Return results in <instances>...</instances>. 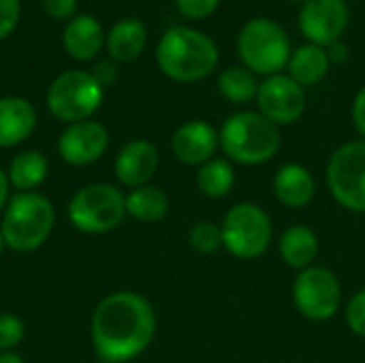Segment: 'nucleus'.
I'll return each instance as SVG.
<instances>
[{
    "mask_svg": "<svg viewBox=\"0 0 365 363\" xmlns=\"http://www.w3.org/2000/svg\"><path fill=\"white\" fill-rule=\"evenodd\" d=\"M96 357L103 363H128L156 336V312L135 291H118L98 302L90 321Z\"/></svg>",
    "mask_w": 365,
    "mask_h": 363,
    "instance_id": "nucleus-1",
    "label": "nucleus"
},
{
    "mask_svg": "<svg viewBox=\"0 0 365 363\" xmlns=\"http://www.w3.org/2000/svg\"><path fill=\"white\" fill-rule=\"evenodd\" d=\"M218 58L220 53L214 39L186 26L169 28L156 47L160 71L180 83H195L210 77Z\"/></svg>",
    "mask_w": 365,
    "mask_h": 363,
    "instance_id": "nucleus-2",
    "label": "nucleus"
},
{
    "mask_svg": "<svg viewBox=\"0 0 365 363\" xmlns=\"http://www.w3.org/2000/svg\"><path fill=\"white\" fill-rule=\"evenodd\" d=\"M220 148L229 160L240 165L269 163L280 150V126L259 111H237L220 128Z\"/></svg>",
    "mask_w": 365,
    "mask_h": 363,
    "instance_id": "nucleus-3",
    "label": "nucleus"
},
{
    "mask_svg": "<svg viewBox=\"0 0 365 363\" xmlns=\"http://www.w3.org/2000/svg\"><path fill=\"white\" fill-rule=\"evenodd\" d=\"M56 225L53 203L41 193H15L2 212L4 244L13 252H32L41 248Z\"/></svg>",
    "mask_w": 365,
    "mask_h": 363,
    "instance_id": "nucleus-4",
    "label": "nucleus"
},
{
    "mask_svg": "<svg viewBox=\"0 0 365 363\" xmlns=\"http://www.w3.org/2000/svg\"><path fill=\"white\" fill-rule=\"evenodd\" d=\"M237 53L242 66L255 75H278L291 58V41L287 30L269 19L255 17L246 21L237 34Z\"/></svg>",
    "mask_w": 365,
    "mask_h": 363,
    "instance_id": "nucleus-5",
    "label": "nucleus"
},
{
    "mask_svg": "<svg viewBox=\"0 0 365 363\" xmlns=\"http://www.w3.org/2000/svg\"><path fill=\"white\" fill-rule=\"evenodd\" d=\"M126 216V195L105 182L81 186L68 201L71 225L88 235H103L122 225Z\"/></svg>",
    "mask_w": 365,
    "mask_h": 363,
    "instance_id": "nucleus-6",
    "label": "nucleus"
},
{
    "mask_svg": "<svg viewBox=\"0 0 365 363\" xmlns=\"http://www.w3.org/2000/svg\"><path fill=\"white\" fill-rule=\"evenodd\" d=\"M222 248H227L237 259H259L272 244L274 225L269 214L250 201L233 205L222 223Z\"/></svg>",
    "mask_w": 365,
    "mask_h": 363,
    "instance_id": "nucleus-7",
    "label": "nucleus"
},
{
    "mask_svg": "<svg viewBox=\"0 0 365 363\" xmlns=\"http://www.w3.org/2000/svg\"><path fill=\"white\" fill-rule=\"evenodd\" d=\"M103 86L88 71H64L47 90V107L60 122H83L103 105Z\"/></svg>",
    "mask_w": 365,
    "mask_h": 363,
    "instance_id": "nucleus-8",
    "label": "nucleus"
},
{
    "mask_svg": "<svg viewBox=\"0 0 365 363\" xmlns=\"http://www.w3.org/2000/svg\"><path fill=\"white\" fill-rule=\"evenodd\" d=\"M327 186L342 208L365 214V139L349 141L331 154Z\"/></svg>",
    "mask_w": 365,
    "mask_h": 363,
    "instance_id": "nucleus-9",
    "label": "nucleus"
},
{
    "mask_svg": "<svg viewBox=\"0 0 365 363\" xmlns=\"http://www.w3.org/2000/svg\"><path fill=\"white\" fill-rule=\"evenodd\" d=\"M293 304L308 321H329L342 304V287L338 276L323 265L302 270L293 282Z\"/></svg>",
    "mask_w": 365,
    "mask_h": 363,
    "instance_id": "nucleus-10",
    "label": "nucleus"
},
{
    "mask_svg": "<svg viewBox=\"0 0 365 363\" xmlns=\"http://www.w3.org/2000/svg\"><path fill=\"white\" fill-rule=\"evenodd\" d=\"M259 113L272 120L276 126H287L297 122L306 111V92L289 75H272L259 83L257 94Z\"/></svg>",
    "mask_w": 365,
    "mask_h": 363,
    "instance_id": "nucleus-11",
    "label": "nucleus"
},
{
    "mask_svg": "<svg viewBox=\"0 0 365 363\" xmlns=\"http://www.w3.org/2000/svg\"><path fill=\"white\" fill-rule=\"evenodd\" d=\"M302 34L319 47H329L342 39L351 15L346 0H306L299 11Z\"/></svg>",
    "mask_w": 365,
    "mask_h": 363,
    "instance_id": "nucleus-12",
    "label": "nucleus"
},
{
    "mask_svg": "<svg viewBox=\"0 0 365 363\" xmlns=\"http://www.w3.org/2000/svg\"><path fill=\"white\" fill-rule=\"evenodd\" d=\"M109 148V133L101 122L83 120L68 124L58 139V154L66 165L88 167Z\"/></svg>",
    "mask_w": 365,
    "mask_h": 363,
    "instance_id": "nucleus-13",
    "label": "nucleus"
},
{
    "mask_svg": "<svg viewBox=\"0 0 365 363\" xmlns=\"http://www.w3.org/2000/svg\"><path fill=\"white\" fill-rule=\"evenodd\" d=\"M220 145L218 131L205 120H190L182 124L171 137L173 156L190 167H201L214 158Z\"/></svg>",
    "mask_w": 365,
    "mask_h": 363,
    "instance_id": "nucleus-14",
    "label": "nucleus"
},
{
    "mask_svg": "<svg viewBox=\"0 0 365 363\" xmlns=\"http://www.w3.org/2000/svg\"><path fill=\"white\" fill-rule=\"evenodd\" d=\"M158 150L148 139H133L128 141L115 156L113 171L122 186L126 188H139L150 184L158 169Z\"/></svg>",
    "mask_w": 365,
    "mask_h": 363,
    "instance_id": "nucleus-15",
    "label": "nucleus"
},
{
    "mask_svg": "<svg viewBox=\"0 0 365 363\" xmlns=\"http://www.w3.org/2000/svg\"><path fill=\"white\" fill-rule=\"evenodd\" d=\"M36 126V109L19 96L0 98V148L24 143Z\"/></svg>",
    "mask_w": 365,
    "mask_h": 363,
    "instance_id": "nucleus-16",
    "label": "nucleus"
},
{
    "mask_svg": "<svg viewBox=\"0 0 365 363\" xmlns=\"http://www.w3.org/2000/svg\"><path fill=\"white\" fill-rule=\"evenodd\" d=\"M274 195L282 205L297 210V208H306L314 199L317 184L312 173L304 165L287 163L276 171Z\"/></svg>",
    "mask_w": 365,
    "mask_h": 363,
    "instance_id": "nucleus-17",
    "label": "nucleus"
},
{
    "mask_svg": "<svg viewBox=\"0 0 365 363\" xmlns=\"http://www.w3.org/2000/svg\"><path fill=\"white\" fill-rule=\"evenodd\" d=\"M62 43L71 58L92 60L103 47V28L92 15H77L68 21Z\"/></svg>",
    "mask_w": 365,
    "mask_h": 363,
    "instance_id": "nucleus-18",
    "label": "nucleus"
},
{
    "mask_svg": "<svg viewBox=\"0 0 365 363\" xmlns=\"http://www.w3.org/2000/svg\"><path fill=\"white\" fill-rule=\"evenodd\" d=\"M319 255V237L306 225L289 227L280 237V257L293 270H308L312 267Z\"/></svg>",
    "mask_w": 365,
    "mask_h": 363,
    "instance_id": "nucleus-19",
    "label": "nucleus"
},
{
    "mask_svg": "<svg viewBox=\"0 0 365 363\" xmlns=\"http://www.w3.org/2000/svg\"><path fill=\"white\" fill-rule=\"evenodd\" d=\"M287 66H289V77L295 79L302 88H306V86H317L319 81L325 79V75L329 73L331 60L325 47L308 43V45L297 47L291 53Z\"/></svg>",
    "mask_w": 365,
    "mask_h": 363,
    "instance_id": "nucleus-20",
    "label": "nucleus"
},
{
    "mask_svg": "<svg viewBox=\"0 0 365 363\" xmlns=\"http://www.w3.org/2000/svg\"><path fill=\"white\" fill-rule=\"evenodd\" d=\"M145 41H148V32H145L143 21L130 17V19L118 21L111 28L107 36V49L115 62H133L143 51Z\"/></svg>",
    "mask_w": 365,
    "mask_h": 363,
    "instance_id": "nucleus-21",
    "label": "nucleus"
},
{
    "mask_svg": "<svg viewBox=\"0 0 365 363\" xmlns=\"http://www.w3.org/2000/svg\"><path fill=\"white\" fill-rule=\"evenodd\" d=\"M167 212H169V197L158 186L145 184L133 188L126 195V216L135 218L137 223H145V225L158 223L167 216Z\"/></svg>",
    "mask_w": 365,
    "mask_h": 363,
    "instance_id": "nucleus-22",
    "label": "nucleus"
},
{
    "mask_svg": "<svg viewBox=\"0 0 365 363\" xmlns=\"http://www.w3.org/2000/svg\"><path fill=\"white\" fill-rule=\"evenodd\" d=\"M9 182L17 193H32L47 178V158L36 150L19 152L9 165Z\"/></svg>",
    "mask_w": 365,
    "mask_h": 363,
    "instance_id": "nucleus-23",
    "label": "nucleus"
},
{
    "mask_svg": "<svg viewBox=\"0 0 365 363\" xmlns=\"http://www.w3.org/2000/svg\"><path fill=\"white\" fill-rule=\"evenodd\" d=\"M235 184V171L229 158H212L197 171V188L207 199H222Z\"/></svg>",
    "mask_w": 365,
    "mask_h": 363,
    "instance_id": "nucleus-24",
    "label": "nucleus"
},
{
    "mask_svg": "<svg viewBox=\"0 0 365 363\" xmlns=\"http://www.w3.org/2000/svg\"><path fill=\"white\" fill-rule=\"evenodd\" d=\"M218 92L225 101L235 105H246L250 101H257L259 94L257 75L246 66H229L218 77Z\"/></svg>",
    "mask_w": 365,
    "mask_h": 363,
    "instance_id": "nucleus-25",
    "label": "nucleus"
},
{
    "mask_svg": "<svg viewBox=\"0 0 365 363\" xmlns=\"http://www.w3.org/2000/svg\"><path fill=\"white\" fill-rule=\"evenodd\" d=\"M188 244L199 255H214L222 248V231L220 225L210 220H199L188 231Z\"/></svg>",
    "mask_w": 365,
    "mask_h": 363,
    "instance_id": "nucleus-26",
    "label": "nucleus"
},
{
    "mask_svg": "<svg viewBox=\"0 0 365 363\" xmlns=\"http://www.w3.org/2000/svg\"><path fill=\"white\" fill-rule=\"evenodd\" d=\"M26 336V325L15 315H0V353L15 351Z\"/></svg>",
    "mask_w": 365,
    "mask_h": 363,
    "instance_id": "nucleus-27",
    "label": "nucleus"
},
{
    "mask_svg": "<svg viewBox=\"0 0 365 363\" xmlns=\"http://www.w3.org/2000/svg\"><path fill=\"white\" fill-rule=\"evenodd\" d=\"M346 323L353 334L365 338V289L357 291L346 304Z\"/></svg>",
    "mask_w": 365,
    "mask_h": 363,
    "instance_id": "nucleus-28",
    "label": "nucleus"
},
{
    "mask_svg": "<svg viewBox=\"0 0 365 363\" xmlns=\"http://www.w3.org/2000/svg\"><path fill=\"white\" fill-rule=\"evenodd\" d=\"M220 0H175L178 11L188 19H207L216 13Z\"/></svg>",
    "mask_w": 365,
    "mask_h": 363,
    "instance_id": "nucleus-29",
    "label": "nucleus"
},
{
    "mask_svg": "<svg viewBox=\"0 0 365 363\" xmlns=\"http://www.w3.org/2000/svg\"><path fill=\"white\" fill-rule=\"evenodd\" d=\"M19 21V0H0V41L6 39Z\"/></svg>",
    "mask_w": 365,
    "mask_h": 363,
    "instance_id": "nucleus-30",
    "label": "nucleus"
},
{
    "mask_svg": "<svg viewBox=\"0 0 365 363\" xmlns=\"http://www.w3.org/2000/svg\"><path fill=\"white\" fill-rule=\"evenodd\" d=\"M43 6L53 19H68L77 11V0H43Z\"/></svg>",
    "mask_w": 365,
    "mask_h": 363,
    "instance_id": "nucleus-31",
    "label": "nucleus"
},
{
    "mask_svg": "<svg viewBox=\"0 0 365 363\" xmlns=\"http://www.w3.org/2000/svg\"><path fill=\"white\" fill-rule=\"evenodd\" d=\"M90 73H92V77H94L103 88H107V86H111V83L115 81V77H118V66H115V62H111V60H101Z\"/></svg>",
    "mask_w": 365,
    "mask_h": 363,
    "instance_id": "nucleus-32",
    "label": "nucleus"
},
{
    "mask_svg": "<svg viewBox=\"0 0 365 363\" xmlns=\"http://www.w3.org/2000/svg\"><path fill=\"white\" fill-rule=\"evenodd\" d=\"M353 122L359 135L365 139V86L357 92L355 103H353Z\"/></svg>",
    "mask_w": 365,
    "mask_h": 363,
    "instance_id": "nucleus-33",
    "label": "nucleus"
},
{
    "mask_svg": "<svg viewBox=\"0 0 365 363\" xmlns=\"http://www.w3.org/2000/svg\"><path fill=\"white\" fill-rule=\"evenodd\" d=\"M327 56H329L331 64H342L349 58V49L338 41V43H334V45L327 47Z\"/></svg>",
    "mask_w": 365,
    "mask_h": 363,
    "instance_id": "nucleus-34",
    "label": "nucleus"
},
{
    "mask_svg": "<svg viewBox=\"0 0 365 363\" xmlns=\"http://www.w3.org/2000/svg\"><path fill=\"white\" fill-rule=\"evenodd\" d=\"M9 188H11L9 175H6V171L0 167V214L4 212V208H6V203H9V199H11Z\"/></svg>",
    "mask_w": 365,
    "mask_h": 363,
    "instance_id": "nucleus-35",
    "label": "nucleus"
},
{
    "mask_svg": "<svg viewBox=\"0 0 365 363\" xmlns=\"http://www.w3.org/2000/svg\"><path fill=\"white\" fill-rule=\"evenodd\" d=\"M0 363H26L21 355H17L15 351H6V353H0Z\"/></svg>",
    "mask_w": 365,
    "mask_h": 363,
    "instance_id": "nucleus-36",
    "label": "nucleus"
},
{
    "mask_svg": "<svg viewBox=\"0 0 365 363\" xmlns=\"http://www.w3.org/2000/svg\"><path fill=\"white\" fill-rule=\"evenodd\" d=\"M4 248H6V244H4V235H2V229H0V255L4 252Z\"/></svg>",
    "mask_w": 365,
    "mask_h": 363,
    "instance_id": "nucleus-37",
    "label": "nucleus"
},
{
    "mask_svg": "<svg viewBox=\"0 0 365 363\" xmlns=\"http://www.w3.org/2000/svg\"><path fill=\"white\" fill-rule=\"evenodd\" d=\"M289 2H306V0H289Z\"/></svg>",
    "mask_w": 365,
    "mask_h": 363,
    "instance_id": "nucleus-38",
    "label": "nucleus"
}]
</instances>
